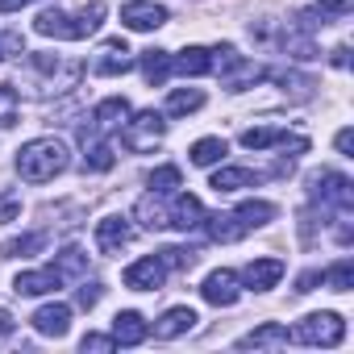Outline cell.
Instances as JSON below:
<instances>
[{
	"label": "cell",
	"instance_id": "18",
	"mask_svg": "<svg viewBox=\"0 0 354 354\" xmlns=\"http://www.w3.org/2000/svg\"><path fill=\"white\" fill-rule=\"evenodd\" d=\"M242 279H246V288L267 292V288H275V283L283 279V263H279V259H254V263H246Z\"/></svg>",
	"mask_w": 354,
	"mask_h": 354
},
{
	"label": "cell",
	"instance_id": "15",
	"mask_svg": "<svg viewBox=\"0 0 354 354\" xmlns=\"http://www.w3.org/2000/svg\"><path fill=\"white\" fill-rule=\"evenodd\" d=\"M133 67V59H129V46L117 38V42H104L100 46V55H96V63H92V71L96 75H125Z\"/></svg>",
	"mask_w": 354,
	"mask_h": 354
},
{
	"label": "cell",
	"instance_id": "29",
	"mask_svg": "<svg viewBox=\"0 0 354 354\" xmlns=\"http://www.w3.org/2000/svg\"><path fill=\"white\" fill-rule=\"evenodd\" d=\"M180 184H184L180 167H154V171H150V192H154V196H171Z\"/></svg>",
	"mask_w": 354,
	"mask_h": 354
},
{
	"label": "cell",
	"instance_id": "32",
	"mask_svg": "<svg viewBox=\"0 0 354 354\" xmlns=\"http://www.w3.org/2000/svg\"><path fill=\"white\" fill-rule=\"evenodd\" d=\"M225 158V142L221 138H201L196 146H192V162L196 167H213V162H221Z\"/></svg>",
	"mask_w": 354,
	"mask_h": 354
},
{
	"label": "cell",
	"instance_id": "2",
	"mask_svg": "<svg viewBox=\"0 0 354 354\" xmlns=\"http://www.w3.org/2000/svg\"><path fill=\"white\" fill-rule=\"evenodd\" d=\"M67 162H71V154L59 138H34L17 150V175L26 184H50L55 175L67 171Z\"/></svg>",
	"mask_w": 354,
	"mask_h": 354
},
{
	"label": "cell",
	"instance_id": "41",
	"mask_svg": "<svg viewBox=\"0 0 354 354\" xmlns=\"http://www.w3.org/2000/svg\"><path fill=\"white\" fill-rule=\"evenodd\" d=\"M0 46H5V59H9V55H21V46H26V38H21L17 30H9L5 38H0Z\"/></svg>",
	"mask_w": 354,
	"mask_h": 354
},
{
	"label": "cell",
	"instance_id": "21",
	"mask_svg": "<svg viewBox=\"0 0 354 354\" xmlns=\"http://www.w3.org/2000/svg\"><path fill=\"white\" fill-rule=\"evenodd\" d=\"M263 180L259 171H250V167H221L217 175H213V192H242V188H254Z\"/></svg>",
	"mask_w": 354,
	"mask_h": 354
},
{
	"label": "cell",
	"instance_id": "35",
	"mask_svg": "<svg viewBox=\"0 0 354 354\" xmlns=\"http://www.w3.org/2000/svg\"><path fill=\"white\" fill-rule=\"evenodd\" d=\"M133 213H138V221H142L146 230H162V225H167V213L158 209V201H154V192H150V196H142Z\"/></svg>",
	"mask_w": 354,
	"mask_h": 354
},
{
	"label": "cell",
	"instance_id": "17",
	"mask_svg": "<svg viewBox=\"0 0 354 354\" xmlns=\"http://www.w3.org/2000/svg\"><path fill=\"white\" fill-rule=\"evenodd\" d=\"M125 121H129V100H125V96H109V100H100V104L92 109V125H96L100 133L121 129Z\"/></svg>",
	"mask_w": 354,
	"mask_h": 354
},
{
	"label": "cell",
	"instance_id": "34",
	"mask_svg": "<svg viewBox=\"0 0 354 354\" xmlns=\"http://www.w3.org/2000/svg\"><path fill=\"white\" fill-rule=\"evenodd\" d=\"M158 259H162L167 271H192L201 254L196 250H184V246H167V250H158Z\"/></svg>",
	"mask_w": 354,
	"mask_h": 354
},
{
	"label": "cell",
	"instance_id": "11",
	"mask_svg": "<svg viewBox=\"0 0 354 354\" xmlns=\"http://www.w3.org/2000/svg\"><path fill=\"white\" fill-rule=\"evenodd\" d=\"M201 296H205L209 304H217V308H230V304L242 296L238 275H234V271H225V267H221V271H213V275L201 283Z\"/></svg>",
	"mask_w": 354,
	"mask_h": 354
},
{
	"label": "cell",
	"instance_id": "3",
	"mask_svg": "<svg viewBox=\"0 0 354 354\" xmlns=\"http://www.w3.org/2000/svg\"><path fill=\"white\" fill-rule=\"evenodd\" d=\"M100 21H104V5H100V0H92V5H84L75 17L63 13V9H42V13L34 17V30H38L42 38L80 42V38H92V34L100 30Z\"/></svg>",
	"mask_w": 354,
	"mask_h": 354
},
{
	"label": "cell",
	"instance_id": "14",
	"mask_svg": "<svg viewBox=\"0 0 354 354\" xmlns=\"http://www.w3.org/2000/svg\"><path fill=\"white\" fill-rule=\"evenodd\" d=\"M279 46H283V55H292V59H300V63L317 59V42H313V30H304V26H300L296 17L288 21V30H283Z\"/></svg>",
	"mask_w": 354,
	"mask_h": 354
},
{
	"label": "cell",
	"instance_id": "33",
	"mask_svg": "<svg viewBox=\"0 0 354 354\" xmlns=\"http://www.w3.org/2000/svg\"><path fill=\"white\" fill-rule=\"evenodd\" d=\"M46 246V234H21V238H9L5 242V254L9 259H30V254H38Z\"/></svg>",
	"mask_w": 354,
	"mask_h": 354
},
{
	"label": "cell",
	"instance_id": "4",
	"mask_svg": "<svg viewBox=\"0 0 354 354\" xmlns=\"http://www.w3.org/2000/svg\"><path fill=\"white\" fill-rule=\"evenodd\" d=\"M271 217H275V205H267V201H246V205H238L234 213L205 217L201 225L209 230L213 242H238V238H246L250 230H263Z\"/></svg>",
	"mask_w": 354,
	"mask_h": 354
},
{
	"label": "cell",
	"instance_id": "12",
	"mask_svg": "<svg viewBox=\"0 0 354 354\" xmlns=\"http://www.w3.org/2000/svg\"><path fill=\"white\" fill-rule=\"evenodd\" d=\"M129 238H133V230H129L125 217H104V221H96V246H100V254H121V250L129 246Z\"/></svg>",
	"mask_w": 354,
	"mask_h": 354
},
{
	"label": "cell",
	"instance_id": "16",
	"mask_svg": "<svg viewBox=\"0 0 354 354\" xmlns=\"http://www.w3.org/2000/svg\"><path fill=\"white\" fill-rule=\"evenodd\" d=\"M146 333H150V325L142 321V313L125 308V313L113 317V342H117V346H142Z\"/></svg>",
	"mask_w": 354,
	"mask_h": 354
},
{
	"label": "cell",
	"instance_id": "28",
	"mask_svg": "<svg viewBox=\"0 0 354 354\" xmlns=\"http://www.w3.org/2000/svg\"><path fill=\"white\" fill-rule=\"evenodd\" d=\"M288 342H292V337H288V329H283L279 321H267V325H259L254 333H246L238 346H246V350H250V346H288Z\"/></svg>",
	"mask_w": 354,
	"mask_h": 354
},
{
	"label": "cell",
	"instance_id": "5",
	"mask_svg": "<svg viewBox=\"0 0 354 354\" xmlns=\"http://www.w3.org/2000/svg\"><path fill=\"white\" fill-rule=\"evenodd\" d=\"M213 55V71L221 75V84L230 88V92H242V88H250V84H259L263 80V67L259 63H250V59H242L230 42L225 46H217V50H209Z\"/></svg>",
	"mask_w": 354,
	"mask_h": 354
},
{
	"label": "cell",
	"instance_id": "6",
	"mask_svg": "<svg viewBox=\"0 0 354 354\" xmlns=\"http://www.w3.org/2000/svg\"><path fill=\"white\" fill-rule=\"evenodd\" d=\"M288 337L300 346H337L346 337V321L337 313H308L304 321H296V329Z\"/></svg>",
	"mask_w": 354,
	"mask_h": 354
},
{
	"label": "cell",
	"instance_id": "25",
	"mask_svg": "<svg viewBox=\"0 0 354 354\" xmlns=\"http://www.w3.org/2000/svg\"><path fill=\"white\" fill-rule=\"evenodd\" d=\"M175 71L180 75H209L213 71V55L205 46H188V50H180V59H175Z\"/></svg>",
	"mask_w": 354,
	"mask_h": 354
},
{
	"label": "cell",
	"instance_id": "45",
	"mask_svg": "<svg viewBox=\"0 0 354 354\" xmlns=\"http://www.w3.org/2000/svg\"><path fill=\"white\" fill-rule=\"evenodd\" d=\"M333 67H350V50H346V46L333 50Z\"/></svg>",
	"mask_w": 354,
	"mask_h": 354
},
{
	"label": "cell",
	"instance_id": "31",
	"mask_svg": "<svg viewBox=\"0 0 354 354\" xmlns=\"http://www.w3.org/2000/svg\"><path fill=\"white\" fill-rule=\"evenodd\" d=\"M321 283H329L333 292H350L354 288V263L350 259H337L329 271H321Z\"/></svg>",
	"mask_w": 354,
	"mask_h": 354
},
{
	"label": "cell",
	"instance_id": "42",
	"mask_svg": "<svg viewBox=\"0 0 354 354\" xmlns=\"http://www.w3.org/2000/svg\"><path fill=\"white\" fill-rule=\"evenodd\" d=\"M317 283H321V271H304V275L296 279V292H313Z\"/></svg>",
	"mask_w": 354,
	"mask_h": 354
},
{
	"label": "cell",
	"instance_id": "30",
	"mask_svg": "<svg viewBox=\"0 0 354 354\" xmlns=\"http://www.w3.org/2000/svg\"><path fill=\"white\" fill-rule=\"evenodd\" d=\"M283 138H288V129L263 125V129H246V133H242V146H246V150H267V146H275V142H283Z\"/></svg>",
	"mask_w": 354,
	"mask_h": 354
},
{
	"label": "cell",
	"instance_id": "20",
	"mask_svg": "<svg viewBox=\"0 0 354 354\" xmlns=\"http://www.w3.org/2000/svg\"><path fill=\"white\" fill-rule=\"evenodd\" d=\"M34 329L38 333H46V337H63L67 329H71V308L67 304H42L38 313H34Z\"/></svg>",
	"mask_w": 354,
	"mask_h": 354
},
{
	"label": "cell",
	"instance_id": "46",
	"mask_svg": "<svg viewBox=\"0 0 354 354\" xmlns=\"http://www.w3.org/2000/svg\"><path fill=\"white\" fill-rule=\"evenodd\" d=\"M21 5H30V0H0V13H17Z\"/></svg>",
	"mask_w": 354,
	"mask_h": 354
},
{
	"label": "cell",
	"instance_id": "27",
	"mask_svg": "<svg viewBox=\"0 0 354 354\" xmlns=\"http://www.w3.org/2000/svg\"><path fill=\"white\" fill-rule=\"evenodd\" d=\"M171 71H175V59H171L167 50H146V55H142V75H146V84H162Z\"/></svg>",
	"mask_w": 354,
	"mask_h": 354
},
{
	"label": "cell",
	"instance_id": "44",
	"mask_svg": "<svg viewBox=\"0 0 354 354\" xmlns=\"http://www.w3.org/2000/svg\"><path fill=\"white\" fill-rule=\"evenodd\" d=\"M9 333H13V317L0 308V337H9Z\"/></svg>",
	"mask_w": 354,
	"mask_h": 354
},
{
	"label": "cell",
	"instance_id": "24",
	"mask_svg": "<svg viewBox=\"0 0 354 354\" xmlns=\"http://www.w3.org/2000/svg\"><path fill=\"white\" fill-rule=\"evenodd\" d=\"M55 271H59L63 279H88V254H84L80 246H63V250L55 254Z\"/></svg>",
	"mask_w": 354,
	"mask_h": 354
},
{
	"label": "cell",
	"instance_id": "23",
	"mask_svg": "<svg viewBox=\"0 0 354 354\" xmlns=\"http://www.w3.org/2000/svg\"><path fill=\"white\" fill-rule=\"evenodd\" d=\"M196 321H201V317H196L192 308H167V313L158 317V325H154V337H180V333H188Z\"/></svg>",
	"mask_w": 354,
	"mask_h": 354
},
{
	"label": "cell",
	"instance_id": "39",
	"mask_svg": "<svg viewBox=\"0 0 354 354\" xmlns=\"http://www.w3.org/2000/svg\"><path fill=\"white\" fill-rule=\"evenodd\" d=\"M100 296H104V288H100V283H84V288H80V308H96V304H100Z\"/></svg>",
	"mask_w": 354,
	"mask_h": 354
},
{
	"label": "cell",
	"instance_id": "26",
	"mask_svg": "<svg viewBox=\"0 0 354 354\" xmlns=\"http://www.w3.org/2000/svg\"><path fill=\"white\" fill-rule=\"evenodd\" d=\"M205 104V92L201 88H175L171 96H167V113L171 117H188V113H196Z\"/></svg>",
	"mask_w": 354,
	"mask_h": 354
},
{
	"label": "cell",
	"instance_id": "40",
	"mask_svg": "<svg viewBox=\"0 0 354 354\" xmlns=\"http://www.w3.org/2000/svg\"><path fill=\"white\" fill-rule=\"evenodd\" d=\"M80 346H84V350H100V354H104V350H113L117 342H113V333H109V337H104V333H88Z\"/></svg>",
	"mask_w": 354,
	"mask_h": 354
},
{
	"label": "cell",
	"instance_id": "1",
	"mask_svg": "<svg viewBox=\"0 0 354 354\" xmlns=\"http://www.w3.org/2000/svg\"><path fill=\"white\" fill-rule=\"evenodd\" d=\"M80 80H84V63H75V59L46 55V50L26 55V84H30L34 96H50V92L59 96V92H71Z\"/></svg>",
	"mask_w": 354,
	"mask_h": 354
},
{
	"label": "cell",
	"instance_id": "37",
	"mask_svg": "<svg viewBox=\"0 0 354 354\" xmlns=\"http://www.w3.org/2000/svg\"><path fill=\"white\" fill-rule=\"evenodd\" d=\"M354 9V0H317V13L325 17V21H337V17H346Z\"/></svg>",
	"mask_w": 354,
	"mask_h": 354
},
{
	"label": "cell",
	"instance_id": "9",
	"mask_svg": "<svg viewBox=\"0 0 354 354\" xmlns=\"http://www.w3.org/2000/svg\"><path fill=\"white\" fill-rule=\"evenodd\" d=\"M121 279H125V288H133V292H158V288H162V279H167V267H162V259H158V254H146V259L129 263Z\"/></svg>",
	"mask_w": 354,
	"mask_h": 354
},
{
	"label": "cell",
	"instance_id": "22",
	"mask_svg": "<svg viewBox=\"0 0 354 354\" xmlns=\"http://www.w3.org/2000/svg\"><path fill=\"white\" fill-rule=\"evenodd\" d=\"M205 221V205L196 201V196H175V209H171V217H167V225H175V230H196Z\"/></svg>",
	"mask_w": 354,
	"mask_h": 354
},
{
	"label": "cell",
	"instance_id": "7",
	"mask_svg": "<svg viewBox=\"0 0 354 354\" xmlns=\"http://www.w3.org/2000/svg\"><path fill=\"white\" fill-rule=\"evenodd\" d=\"M308 196H313V205H321V209L346 213L350 201H354V188H350V180H346L342 171H317L313 180H308Z\"/></svg>",
	"mask_w": 354,
	"mask_h": 354
},
{
	"label": "cell",
	"instance_id": "13",
	"mask_svg": "<svg viewBox=\"0 0 354 354\" xmlns=\"http://www.w3.org/2000/svg\"><path fill=\"white\" fill-rule=\"evenodd\" d=\"M96 133H100L96 125H92V129H88V125L80 129V142H84V167H88V171H113V162H117V158H113V146L100 142Z\"/></svg>",
	"mask_w": 354,
	"mask_h": 354
},
{
	"label": "cell",
	"instance_id": "47",
	"mask_svg": "<svg viewBox=\"0 0 354 354\" xmlns=\"http://www.w3.org/2000/svg\"><path fill=\"white\" fill-rule=\"evenodd\" d=\"M0 63H5V46H0Z\"/></svg>",
	"mask_w": 354,
	"mask_h": 354
},
{
	"label": "cell",
	"instance_id": "10",
	"mask_svg": "<svg viewBox=\"0 0 354 354\" xmlns=\"http://www.w3.org/2000/svg\"><path fill=\"white\" fill-rule=\"evenodd\" d=\"M121 26L133 30V34H146V30H158L167 26V9L154 5V0H129V5L121 9Z\"/></svg>",
	"mask_w": 354,
	"mask_h": 354
},
{
	"label": "cell",
	"instance_id": "36",
	"mask_svg": "<svg viewBox=\"0 0 354 354\" xmlns=\"http://www.w3.org/2000/svg\"><path fill=\"white\" fill-rule=\"evenodd\" d=\"M13 121H17V88L0 84V125H13Z\"/></svg>",
	"mask_w": 354,
	"mask_h": 354
},
{
	"label": "cell",
	"instance_id": "43",
	"mask_svg": "<svg viewBox=\"0 0 354 354\" xmlns=\"http://www.w3.org/2000/svg\"><path fill=\"white\" fill-rule=\"evenodd\" d=\"M337 150H342V154H350V150H354V133H350V129H342V133H337Z\"/></svg>",
	"mask_w": 354,
	"mask_h": 354
},
{
	"label": "cell",
	"instance_id": "19",
	"mask_svg": "<svg viewBox=\"0 0 354 354\" xmlns=\"http://www.w3.org/2000/svg\"><path fill=\"white\" fill-rule=\"evenodd\" d=\"M59 288H63V275L55 267L50 271H21L17 283H13L17 296H46V292H59Z\"/></svg>",
	"mask_w": 354,
	"mask_h": 354
},
{
	"label": "cell",
	"instance_id": "38",
	"mask_svg": "<svg viewBox=\"0 0 354 354\" xmlns=\"http://www.w3.org/2000/svg\"><path fill=\"white\" fill-rule=\"evenodd\" d=\"M17 213H21V196L17 192H0V225H9V221H17Z\"/></svg>",
	"mask_w": 354,
	"mask_h": 354
},
{
	"label": "cell",
	"instance_id": "8",
	"mask_svg": "<svg viewBox=\"0 0 354 354\" xmlns=\"http://www.w3.org/2000/svg\"><path fill=\"white\" fill-rule=\"evenodd\" d=\"M162 133H167V121H162L154 109H146V113H138L133 121L121 125V142H125V150H133V154L154 150V146L162 142Z\"/></svg>",
	"mask_w": 354,
	"mask_h": 354
}]
</instances>
